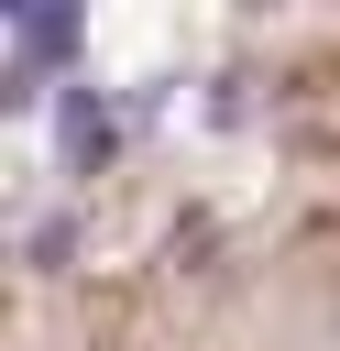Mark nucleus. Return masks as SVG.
I'll return each instance as SVG.
<instances>
[{"label": "nucleus", "instance_id": "1", "mask_svg": "<svg viewBox=\"0 0 340 351\" xmlns=\"http://www.w3.org/2000/svg\"><path fill=\"white\" fill-rule=\"evenodd\" d=\"M0 33H11V99H44V77L88 44V11L77 0H22Z\"/></svg>", "mask_w": 340, "mask_h": 351}, {"label": "nucleus", "instance_id": "2", "mask_svg": "<svg viewBox=\"0 0 340 351\" xmlns=\"http://www.w3.org/2000/svg\"><path fill=\"white\" fill-rule=\"evenodd\" d=\"M110 143H121V99L88 88V77H66V88H55V165H66V176H99Z\"/></svg>", "mask_w": 340, "mask_h": 351}]
</instances>
